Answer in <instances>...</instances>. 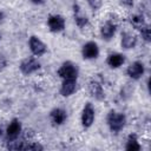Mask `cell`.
I'll use <instances>...</instances> for the list:
<instances>
[{
  "mask_svg": "<svg viewBox=\"0 0 151 151\" xmlns=\"http://www.w3.org/2000/svg\"><path fill=\"white\" fill-rule=\"evenodd\" d=\"M125 122H126V118L123 113L111 111L107 116V124L112 132H119L124 127Z\"/></svg>",
  "mask_w": 151,
  "mask_h": 151,
  "instance_id": "obj_1",
  "label": "cell"
},
{
  "mask_svg": "<svg viewBox=\"0 0 151 151\" xmlns=\"http://www.w3.org/2000/svg\"><path fill=\"white\" fill-rule=\"evenodd\" d=\"M58 76L63 80H65V79H77V77H78V67L73 63L66 61L58 70Z\"/></svg>",
  "mask_w": 151,
  "mask_h": 151,
  "instance_id": "obj_2",
  "label": "cell"
},
{
  "mask_svg": "<svg viewBox=\"0 0 151 151\" xmlns=\"http://www.w3.org/2000/svg\"><path fill=\"white\" fill-rule=\"evenodd\" d=\"M39 67H40L39 61L33 57H28V58L24 59L20 64V70L24 74H31L34 71H37Z\"/></svg>",
  "mask_w": 151,
  "mask_h": 151,
  "instance_id": "obj_3",
  "label": "cell"
},
{
  "mask_svg": "<svg viewBox=\"0 0 151 151\" xmlns=\"http://www.w3.org/2000/svg\"><path fill=\"white\" fill-rule=\"evenodd\" d=\"M94 120V109L91 103H87L84 106L83 113H81V123L84 127H90Z\"/></svg>",
  "mask_w": 151,
  "mask_h": 151,
  "instance_id": "obj_4",
  "label": "cell"
},
{
  "mask_svg": "<svg viewBox=\"0 0 151 151\" xmlns=\"http://www.w3.org/2000/svg\"><path fill=\"white\" fill-rule=\"evenodd\" d=\"M28 44H29V48H31V51H32V53L34 55H41L47 51L46 45L35 35H32L29 38V42Z\"/></svg>",
  "mask_w": 151,
  "mask_h": 151,
  "instance_id": "obj_5",
  "label": "cell"
},
{
  "mask_svg": "<svg viewBox=\"0 0 151 151\" xmlns=\"http://www.w3.org/2000/svg\"><path fill=\"white\" fill-rule=\"evenodd\" d=\"M47 24H48V27L52 32H60L65 28V19L58 14L50 15Z\"/></svg>",
  "mask_w": 151,
  "mask_h": 151,
  "instance_id": "obj_6",
  "label": "cell"
},
{
  "mask_svg": "<svg viewBox=\"0 0 151 151\" xmlns=\"http://www.w3.org/2000/svg\"><path fill=\"white\" fill-rule=\"evenodd\" d=\"M83 57L85 59H94L98 57L99 54V48H98V45L94 42V41H88L86 42L84 46H83Z\"/></svg>",
  "mask_w": 151,
  "mask_h": 151,
  "instance_id": "obj_7",
  "label": "cell"
},
{
  "mask_svg": "<svg viewBox=\"0 0 151 151\" xmlns=\"http://www.w3.org/2000/svg\"><path fill=\"white\" fill-rule=\"evenodd\" d=\"M21 131V124L18 119H13L9 125L7 126V130H6V136H7V139L8 140H14L18 138L19 133Z\"/></svg>",
  "mask_w": 151,
  "mask_h": 151,
  "instance_id": "obj_8",
  "label": "cell"
},
{
  "mask_svg": "<svg viewBox=\"0 0 151 151\" xmlns=\"http://www.w3.org/2000/svg\"><path fill=\"white\" fill-rule=\"evenodd\" d=\"M143 73H144V65L139 61H134L127 67V74L132 79H139L143 76Z\"/></svg>",
  "mask_w": 151,
  "mask_h": 151,
  "instance_id": "obj_9",
  "label": "cell"
},
{
  "mask_svg": "<svg viewBox=\"0 0 151 151\" xmlns=\"http://www.w3.org/2000/svg\"><path fill=\"white\" fill-rule=\"evenodd\" d=\"M76 85H77V79H65V80H63L60 93L64 97L71 96L76 91Z\"/></svg>",
  "mask_w": 151,
  "mask_h": 151,
  "instance_id": "obj_10",
  "label": "cell"
},
{
  "mask_svg": "<svg viewBox=\"0 0 151 151\" xmlns=\"http://www.w3.org/2000/svg\"><path fill=\"white\" fill-rule=\"evenodd\" d=\"M67 116L63 109H54L51 111V119L55 125H61L66 120Z\"/></svg>",
  "mask_w": 151,
  "mask_h": 151,
  "instance_id": "obj_11",
  "label": "cell"
},
{
  "mask_svg": "<svg viewBox=\"0 0 151 151\" xmlns=\"http://www.w3.org/2000/svg\"><path fill=\"white\" fill-rule=\"evenodd\" d=\"M114 32H116V26H114L113 24H111V22L104 24V25L101 26V28H100V34H101V37H103L104 39H106V40H110V39L113 37Z\"/></svg>",
  "mask_w": 151,
  "mask_h": 151,
  "instance_id": "obj_12",
  "label": "cell"
},
{
  "mask_svg": "<svg viewBox=\"0 0 151 151\" xmlns=\"http://www.w3.org/2000/svg\"><path fill=\"white\" fill-rule=\"evenodd\" d=\"M124 61H125L124 55H122V54H119V53L111 54V55H109V58H107V64H109L112 68H117V67L122 66V65L124 64Z\"/></svg>",
  "mask_w": 151,
  "mask_h": 151,
  "instance_id": "obj_13",
  "label": "cell"
},
{
  "mask_svg": "<svg viewBox=\"0 0 151 151\" xmlns=\"http://www.w3.org/2000/svg\"><path fill=\"white\" fill-rule=\"evenodd\" d=\"M137 44V39L130 34V33H123L122 34V46L124 48H132Z\"/></svg>",
  "mask_w": 151,
  "mask_h": 151,
  "instance_id": "obj_14",
  "label": "cell"
},
{
  "mask_svg": "<svg viewBox=\"0 0 151 151\" xmlns=\"http://www.w3.org/2000/svg\"><path fill=\"white\" fill-rule=\"evenodd\" d=\"M125 149H126L127 151H138V150H140V145H139V143H138V140H137L136 134H130V136H129Z\"/></svg>",
  "mask_w": 151,
  "mask_h": 151,
  "instance_id": "obj_15",
  "label": "cell"
},
{
  "mask_svg": "<svg viewBox=\"0 0 151 151\" xmlns=\"http://www.w3.org/2000/svg\"><path fill=\"white\" fill-rule=\"evenodd\" d=\"M90 91H91V93H92V96L93 97H96L97 99H103V97H104V92H103V88H101V86L98 84V83H91V85H90Z\"/></svg>",
  "mask_w": 151,
  "mask_h": 151,
  "instance_id": "obj_16",
  "label": "cell"
},
{
  "mask_svg": "<svg viewBox=\"0 0 151 151\" xmlns=\"http://www.w3.org/2000/svg\"><path fill=\"white\" fill-rule=\"evenodd\" d=\"M74 20H76V24L79 27H84L87 24V18L80 15V13L78 11V7H76V6H74Z\"/></svg>",
  "mask_w": 151,
  "mask_h": 151,
  "instance_id": "obj_17",
  "label": "cell"
},
{
  "mask_svg": "<svg viewBox=\"0 0 151 151\" xmlns=\"http://www.w3.org/2000/svg\"><path fill=\"white\" fill-rule=\"evenodd\" d=\"M140 33H142V37L146 40V41H150V39H151V32H150V27L145 24V25H143L140 28Z\"/></svg>",
  "mask_w": 151,
  "mask_h": 151,
  "instance_id": "obj_18",
  "label": "cell"
},
{
  "mask_svg": "<svg viewBox=\"0 0 151 151\" xmlns=\"http://www.w3.org/2000/svg\"><path fill=\"white\" fill-rule=\"evenodd\" d=\"M87 2L92 9H99L103 5V0H87Z\"/></svg>",
  "mask_w": 151,
  "mask_h": 151,
  "instance_id": "obj_19",
  "label": "cell"
},
{
  "mask_svg": "<svg viewBox=\"0 0 151 151\" xmlns=\"http://www.w3.org/2000/svg\"><path fill=\"white\" fill-rule=\"evenodd\" d=\"M6 66V59L4 58V55H0V70H2Z\"/></svg>",
  "mask_w": 151,
  "mask_h": 151,
  "instance_id": "obj_20",
  "label": "cell"
},
{
  "mask_svg": "<svg viewBox=\"0 0 151 151\" xmlns=\"http://www.w3.org/2000/svg\"><path fill=\"white\" fill-rule=\"evenodd\" d=\"M120 2L126 5V6H132L133 5V0H120Z\"/></svg>",
  "mask_w": 151,
  "mask_h": 151,
  "instance_id": "obj_21",
  "label": "cell"
},
{
  "mask_svg": "<svg viewBox=\"0 0 151 151\" xmlns=\"http://www.w3.org/2000/svg\"><path fill=\"white\" fill-rule=\"evenodd\" d=\"M44 0H32V2H34V4H41Z\"/></svg>",
  "mask_w": 151,
  "mask_h": 151,
  "instance_id": "obj_22",
  "label": "cell"
},
{
  "mask_svg": "<svg viewBox=\"0 0 151 151\" xmlns=\"http://www.w3.org/2000/svg\"><path fill=\"white\" fill-rule=\"evenodd\" d=\"M1 19H2V13L0 12V20H1Z\"/></svg>",
  "mask_w": 151,
  "mask_h": 151,
  "instance_id": "obj_23",
  "label": "cell"
}]
</instances>
